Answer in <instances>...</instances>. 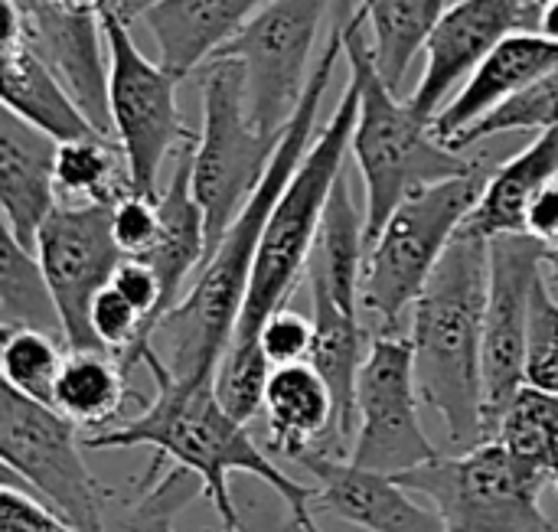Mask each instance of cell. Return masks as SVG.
I'll return each instance as SVG.
<instances>
[{"mask_svg":"<svg viewBox=\"0 0 558 532\" xmlns=\"http://www.w3.org/2000/svg\"><path fill=\"white\" fill-rule=\"evenodd\" d=\"M340 56H343V33H340V20H337L330 29V39L311 72V82L288 121L284 141L275 154L262 186L255 190V196L248 200L242 216L229 226V232L222 235L216 252L203 262L190 291L154 327L150 350L144 353V366L150 370L154 379H173L183 386L216 383V370H219L226 350L232 347V337H235V327L242 317V304H245V294L252 285V271H255V258H258V245H262L268 216L311 147L317 111L333 82Z\"/></svg>","mask_w":558,"mask_h":532,"instance_id":"6da1fadb","label":"cell"},{"mask_svg":"<svg viewBox=\"0 0 558 532\" xmlns=\"http://www.w3.org/2000/svg\"><path fill=\"white\" fill-rule=\"evenodd\" d=\"M157 399L147 402L128 422L95 432L85 438L92 451H121V448H150L154 464L150 477L163 461L183 468L203 484V497L216 510L222 532H242L245 520L235 507L229 474H248L265 484L281 507L307 530L320 532L314 513V487L291 481L268 451L252 438L248 425L222 409L216 386H183L173 379H154Z\"/></svg>","mask_w":558,"mask_h":532,"instance_id":"7a4b0ae2","label":"cell"},{"mask_svg":"<svg viewBox=\"0 0 558 532\" xmlns=\"http://www.w3.org/2000/svg\"><path fill=\"white\" fill-rule=\"evenodd\" d=\"M490 291V242L461 229L412 304V356L422 399L438 412L454 448L484 442L481 350Z\"/></svg>","mask_w":558,"mask_h":532,"instance_id":"3957f363","label":"cell"},{"mask_svg":"<svg viewBox=\"0 0 558 532\" xmlns=\"http://www.w3.org/2000/svg\"><path fill=\"white\" fill-rule=\"evenodd\" d=\"M337 20L343 33V59L350 62V78L360 88L350 154L363 177L366 242H373L409 193L474 173L481 164L448 147L435 134L432 121L386 85L366 43V23L356 10H347V0L340 3Z\"/></svg>","mask_w":558,"mask_h":532,"instance_id":"277c9868","label":"cell"},{"mask_svg":"<svg viewBox=\"0 0 558 532\" xmlns=\"http://www.w3.org/2000/svg\"><path fill=\"white\" fill-rule=\"evenodd\" d=\"M360 111V88L350 78L343 98L330 121L320 128L314 147H307L301 167L294 170L291 183L278 196L252 271V285L242 304V317L229 350H258V334L265 321L288 307L291 294L298 291L301 278L307 275V262L320 232V219L327 200L343 173V160L350 154L353 128Z\"/></svg>","mask_w":558,"mask_h":532,"instance_id":"5b68a950","label":"cell"},{"mask_svg":"<svg viewBox=\"0 0 558 532\" xmlns=\"http://www.w3.org/2000/svg\"><path fill=\"white\" fill-rule=\"evenodd\" d=\"M484 183L487 173L474 170L409 193L369 242L360 307L379 321V334H396L405 311H412L448 245L471 219Z\"/></svg>","mask_w":558,"mask_h":532,"instance_id":"8992f818","label":"cell"},{"mask_svg":"<svg viewBox=\"0 0 558 532\" xmlns=\"http://www.w3.org/2000/svg\"><path fill=\"white\" fill-rule=\"evenodd\" d=\"M203 128L193 144V196L206 219V258L262 186L281 141L262 134L245 108V69L213 59L203 69Z\"/></svg>","mask_w":558,"mask_h":532,"instance_id":"52a82bcc","label":"cell"},{"mask_svg":"<svg viewBox=\"0 0 558 532\" xmlns=\"http://www.w3.org/2000/svg\"><path fill=\"white\" fill-rule=\"evenodd\" d=\"M399 484L438 510L445 532H558L539 507L553 481L500 442H481L458 458L438 455Z\"/></svg>","mask_w":558,"mask_h":532,"instance_id":"ba28073f","label":"cell"},{"mask_svg":"<svg viewBox=\"0 0 558 532\" xmlns=\"http://www.w3.org/2000/svg\"><path fill=\"white\" fill-rule=\"evenodd\" d=\"M101 26L108 43L111 134L128 160L131 193L157 200L163 160L183 147H193L199 137L183 124L177 105V85L183 78L141 52L131 36V23L121 13L101 10Z\"/></svg>","mask_w":558,"mask_h":532,"instance_id":"9c48e42d","label":"cell"},{"mask_svg":"<svg viewBox=\"0 0 558 532\" xmlns=\"http://www.w3.org/2000/svg\"><path fill=\"white\" fill-rule=\"evenodd\" d=\"M0 464L78 532H105L111 491L85 464L78 425L7 386L0 399Z\"/></svg>","mask_w":558,"mask_h":532,"instance_id":"30bf717a","label":"cell"},{"mask_svg":"<svg viewBox=\"0 0 558 532\" xmlns=\"http://www.w3.org/2000/svg\"><path fill=\"white\" fill-rule=\"evenodd\" d=\"M343 0H268L216 59H235L245 69L248 121L271 137L288 131V121L311 82V52L320 23Z\"/></svg>","mask_w":558,"mask_h":532,"instance_id":"8fae6325","label":"cell"},{"mask_svg":"<svg viewBox=\"0 0 558 532\" xmlns=\"http://www.w3.org/2000/svg\"><path fill=\"white\" fill-rule=\"evenodd\" d=\"M418 379L409 337L373 334L356 383V435L347 461L402 477L438 458L418 419Z\"/></svg>","mask_w":558,"mask_h":532,"instance_id":"7c38bea8","label":"cell"},{"mask_svg":"<svg viewBox=\"0 0 558 532\" xmlns=\"http://www.w3.org/2000/svg\"><path fill=\"white\" fill-rule=\"evenodd\" d=\"M546 278V245L530 235L490 239V291L481 350L484 442H494L510 402L526 386V334L533 291Z\"/></svg>","mask_w":558,"mask_h":532,"instance_id":"4fadbf2b","label":"cell"},{"mask_svg":"<svg viewBox=\"0 0 558 532\" xmlns=\"http://www.w3.org/2000/svg\"><path fill=\"white\" fill-rule=\"evenodd\" d=\"M33 252L52 288L69 350H101L88 311L124 258L111 232V206L59 203L43 222Z\"/></svg>","mask_w":558,"mask_h":532,"instance_id":"5bb4252c","label":"cell"},{"mask_svg":"<svg viewBox=\"0 0 558 532\" xmlns=\"http://www.w3.org/2000/svg\"><path fill=\"white\" fill-rule=\"evenodd\" d=\"M543 7L533 0H458L438 20L425 46V72L409 95V105L435 121L451 101V92L487 62V56L513 33L543 29Z\"/></svg>","mask_w":558,"mask_h":532,"instance_id":"9a60e30c","label":"cell"},{"mask_svg":"<svg viewBox=\"0 0 558 532\" xmlns=\"http://www.w3.org/2000/svg\"><path fill=\"white\" fill-rule=\"evenodd\" d=\"M20 10V39L26 43L72 92L78 108L111 137V108H108V65H105V26L101 13H72L52 0H13Z\"/></svg>","mask_w":558,"mask_h":532,"instance_id":"2e32d148","label":"cell"},{"mask_svg":"<svg viewBox=\"0 0 558 532\" xmlns=\"http://www.w3.org/2000/svg\"><path fill=\"white\" fill-rule=\"evenodd\" d=\"M314 484V513H330L366 532H445L435 507H425L399 477L366 471L347 458L307 451L294 458Z\"/></svg>","mask_w":558,"mask_h":532,"instance_id":"e0dca14e","label":"cell"},{"mask_svg":"<svg viewBox=\"0 0 558 532\" xmlns=\"http://www.w3.org/2000/svg\"><path fill=\"white\" fill-rule=\"evenodd\" d=\"M59 141L26 124L3 108L0 118V213L3 229L26 249H36V235L49 213L59 206L56 190Z\"/></svg>","mask_w":558,"mask_h":532,"instance_id":"ac0fdd59","label":"cell"},{"mask_svg":"<svg viewBox=\"0 0 558 532\" xmlns=\"http://www.w3.org/2000/svg\"><path fill=\"white\" fill-rule=\"evenodd\" d=\"M265 442L271 455L301 458L307 451H324L343 458L337 438V402L327 379L311 363L275 366L265 383L262 399Z\"/></svg>","mask_w":558,"mask_h":532,"instance_id":"d6986e66","label":"cell"},{"mask_svg":"<svg viewBox=\"0 0 558 532\" xmlns=\"http://www.w3.org/2000/svg\"><path fill=\"white\" fill-rule=\"evenodd\" d=\"M558 65V36H549L543 29L533 33H513L507 36L487 62L468 78V85L435 114L432 128L448 144L464 128L490 114L497 105L523 92L530 82L546 75Z\"/></svg>","mask_w":558,"mask_h":532,"instance_id":"ffe728a7","label":"cell"},{"mask_svg":"<svg viewBox=\"0 0 558 532\" xmlns=\"http://www.w3.org/2000/svg\"><path fill=\"white\" fill-rule=\"evenodd\" d=\"M268 0H157L137 20L150 29L163 69L177 78L203 69Z\"/></svg>","mask_w":558,"mask_h":532,"instance_id":"44dd1931","label":"cell"},{"mask_svg":"<svg viewBox=\"0 0 558 532\" xmlns=\"http://www.w3.org/2000/svg\"><path fill=\"white\" fill-rule=\"evenodd\" d=\"M366 209L356 206L347 170L340 173L324 219L320 232L307 262V285L311 294H324L333 304H340L350 314H363L360 307V288H363V265H366Z\"/></svg>","mask_w":558,"mask_h":532,"instance_id":"7402d4cb","label":"cell"},{"mask_svg":"<svg viewBox=\"0 0 558 532\" xmlns=\"http://www.w3.org/2000/svg\"><path fill=\"white\" fill-rule=\"evenodd\" d=\"M0 82L3 108L59 144L105 137L78 108L72 92L59 82V75L26 43H0Z\"/></svg>","mask_w":558,"mask_h":532,"instance_id":"603a6c76","label":"cell"},{"mask_svg":"<svg viewBox=\"0 0 558 532\" xmlns=\"http://www.w3.org/2000/svg\"><path fill=\"white\" fill-rule=\"evenodd\" d=\"M558 180V128L536 134L520 154L504 167L487 173L484 193L464 222L468 232L481 239L526 235V213L533 200Z\"/></svg>","mask_w":558,"mask_h":532,"instance_id":"cb8c5ba5","label":"cell"},{"mask_svg":"<svg viewBox=\"0 0 558 532\" xmlns=\"http://www.w3.org/2000/svg\"><path fill=\"white\" fill-rule=\"evenodd\" d=\"M160 239L144 262L163 285L167 307H177L183 281L206 262V219L193 196V147H183L173 160V173L160 190Z\"/></svg>","mask_w":558,"mask_h":532,"instance_id":"d4e9b609","label":"cell"},{"mask_svg":"<svg viewBox=\"0 0 558 532\" xmlns=\"http://www.w3.org/2000/svg\"><path fill=\"white\" fill-rule=\"evenodd\" d=\"M128 373L131 370L108 350H69L52 389V409L92 435L114 428L131 402L147 406L131 389Z\"/></svg>","mask_w":558,"mask_h":532,"instance_id":"484cf974","label":"cell"},{"mask_svg":"<svg viewBox=\"0 0 558 532\" xmlns=\"http://www.w3.org/2000/svg\"><path fill=\"white\" fill-rule=\"evenodd\" d=\"M369 26V52L392 92L402 88L409 65L425 52L448 0H356L353 7Z\"/></svg>","mask_w":558,"mask_h":532,"instance_id":"4316f807","label":"cell"},{"mask_svg":"<svg viewBox=\"0 0 558 532\" xmlns=\"http://www.w3.org/2000/svg\"><path fill=\"white\" fill-rule=\"evenodd\" d=\"M0 327H29L62 337V317L33 249L3 229L0 239Z\"/></svg>","mask_w":558,"mask_h":532,"instance_id":"83f0119b","label":"cell"},{"mask_svg":"<svg viewBox=\"0 0 558 532\" xmlns=\"http://www.w3.org/2000/svg\"><path fill=\"white\" fill-rule=\"evenodd\" d=\"M59 203H98L114 206L131 193L128 160L111 137L62 141L56 154Z\"/></svg>","mask_w":558,"mask_h":532,"instance_id":"f1b7e54d","label":"cell"},{"mask_svg":"<svg viewBox=\"0 0 558 532\" xmlns=\"http://www.w3.org/2000/svg\"><path fill=\"white\" fill-rule=\"evenodd\" d=\"M494 442H500L517 461L558 481V396L523 386L504 412Z\"/></svg>","mask_w":558,"mask_h":532,"instance_id":"f546056e","label":"cell"},{"mask_svg":"<svg viewBox=\"0 0 558 532\" xmlns=\"http://www.w3.org/2000/svg\"><path fill=\"white\" fill-rule=\"evenodd\" d=\"M0 334H3L0 340L3 386L26 399L52 406V389L69 356V343L62 337L29 330V327H3Z\"/></svg>","mask_w":558,"mask_h":532,"instance_id":"4dcf8cb0","label":"cell"},{"mask_svg":"<svg viewBox=\"0 0 558 532\" xmlns=\"http://www.w3.org/2000/svg\"><path fill=\"white\" fill-rule=\"evenodd\" d=\"M553 128H558V65L549 69L546 75H539L536 82H530L513 98H507L504 105H497L490 114H484L471 128H464L458 137L448 141V147L464 154L468 147L500 137V134H520V131L543 134Z\"/></svg>","mask_w":558,"mask_h":532,"instance_id":"1f68e13d","label":"cell"},{"mask_svg":"<svg viewBox=\"0 0 558 532\" xmlns=\"http://www.w3.org/2000/svg\"><path fill=\"white\" fill-rule=\"evenodd\" d=\"M203 494V484L183 468L167 471L160 481L147 484L134 507L124 510L121 527L128 532H177V513Z\"/></svg>","mask_w":558,"mask_h":532,"instance_id":"d6a6232c","label":"cell"},{"mask_svg":"<svg viewBox=\"0 0 558 532\" xmlns=\"http://www.w3.org/2000/svg\"><path fill=\"white\" fill-rule=\"evenodd\" d=\"M526 386L558 396V301L546 278L533 291L526 334Z\"/></svg>","mask_w":558,"mask_h":532,"instance_id":"836d02e7","label":"cell"},{"mask_svg":"<svg viewBox=\"0 0 558 532\" xmlns=\"http://www.w3.org/2000/svg\"><path fill=\"white\" fill-rule=\"evenodd\" d=\"M160 200V196H157ZM150 196L128 193L111 206V232L124 258H144L160 239V206Z\"/></svg>","mask_w":558,"mask_h":532,"instance_id":"e575fe53","label":"cell"},{"mask_svg":"<svg viewBox=\"0 0 558 532\" xmlns=\"http://www.w3.org/2000/svg\"><path fill=\"white\" fill-rule=\"evenodd\" d=\"M258 347L265 353V360L275 366H291V363H311V353H314V321L291 311V307H281L275 311L262 334H258Z\"/></svg>","mask_w":558,"mask_h":532,"instance_id":"d590c367","label":"cell"},{"mask_svg":"<svg viewBox=\"0 0 558 532\" xmlns=\"http://www.w3.org/2000/svg\"><path fill=\"white\" fill-rule=\"evenodd\" d=\"M0 532H78L62 513L49 510L46 500L20 491L13 477L3 474L0 487Z\"/></svg>","mask_w":558,"mask_h":532,"instance_id":"8d00e7d4","label":"cell"},{"mask_svg":"<svg viewBox=\"0 0 558 532\" xmlns=\"http://www.w3.org/2000/svg\"><path fill=\"white\" fill-rule=\"evenodd\" d=\"M111 288L118 294H124L150 324V334L154 327L167 317V298H163V285L157 278V271L144 262V258H121V265L114 268L111 275Z\"/></svg>","mask_w":558,"mask_h":532,"instance_id":"74e56055","label":"cell"},{"mask_svg":"<svg viewBox=\"0 0 558 532\" xmlns=\"http://www.w3.org/2000/svg\"><path fill=\"white\" fill-rule=\"evenodd\" d=\"M526 235L536 239L546 249L558 245V180L549 183L526 213Z\"/></svg>","mask_w":558,"mask_h":532,"instance_id":"f35d334b","label":"cell"},{"mask_svg":"<svg viewBox=\"0 0 558 532\" xmlns=\"http://www.w3.org/2000/svg\"><path fill=\"white\" fill-rule=\"evenodd\" d=\"M242 520H245V517H242ZM242 532H314V530L301 527V523L284 510V517H262V523H248V520H245Z\"/></svg>","mask_w":558,"mask_h":532,"instance_id":"ab89813d","label":"cell"},{"mask_svg":"<svg viewBox=\"0 0 558 532\" xmlns=\"http://www.w3.org/2000/svg\"><path fill=\"white\" fill-rule=\"evenodd\" d=\"M150 3H154V0H108V7H105V10H114V13H121V16L131 23V20H137V16H141V13H144Z\"/></svg>","mask_w":558,"mask_h":532,"instance_id":"60d3db41","label":"cell"},{"mask_svg":"<svg viewBox=\"0 0 558 532\" xmlns=\"http://www.w3.org/2000/svg\"><path fill=\"white\" fill-rule=\"evenodd\" d=\"M546 281L558 288V245L556 249H546Z\"/></svg>","mask_w":558,"mask_h":532,"instance_id":"b9f144b4","label":"cell"},{"mask_svg":"<svg viewBox=\"0 0 558 532\" xmlns=\"http://www.w3.org/2000/svg\"><path fill=\"white\" fill-rule=\"evenodd\" d=\"M543 33L558 36V0L553 7H546V13H543Z\"/></svg>","mask_w":558,"mask_h":532,"instance_id":"7bdbcfd3","label":"cell"},{"mask_svg":"<svg viewBox=\"0 0 558 532\" xmlns=\"http://www.w3.org/2000/svg\"><path fill=\"white\" fill-rule=\"evenodd\" d=\"M533 3H539V7H543V10H546V7H553V3H556V0H533Z\"/></svg>","mask_w":558,"mask_h":532,"instance_id":"ee69618b","label":"cell"},{"mask_svg":"<svg viewBox=\"0 0 558 532\" xmlns=\"http://www.w3.org/2000/svg\"><path fill=\"white\" fill-rule=\"evenodd\" d=\"M553 487H556V494H558V481H556V484H553Z\"/></svg>","mask_w":558,"mask_h":532,"instance_id":"f6af8a7d","label":"cell"},{"mask_svg":"<svg viewBox=\"0 0 558 532\" xmlns=\"http://www.w3.org/2000/svg\"><path fill=\"white\" fill-rule=\"evenodd\" d=\"M154 3H157V0H154ZM154 3H150V7H154Z\"/></svg>","mask_w":558,"mask_h":532,"instance_id":"bcb514c9","label":"cell"}]
</instances>
